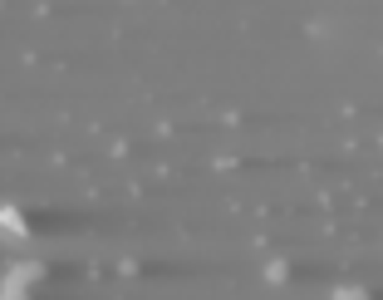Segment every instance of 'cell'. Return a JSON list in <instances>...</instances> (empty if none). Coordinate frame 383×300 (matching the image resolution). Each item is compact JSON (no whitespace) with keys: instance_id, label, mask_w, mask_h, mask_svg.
Here are the masks:
<instances>
[{"instance_id":"7a4b0ae2","label":"cell","mask_w":383,"mask_h":300,"mask_svg":"<svg viewBox=\"0 0 383 300\" xmlns=\"http://www.w3.org/2000/svg\"><path fill=\"white\" fill-rule=\"evenodd\" d=\"M35 281H45V266H40V261H15V266H10V286H25V291H30Z\"/></svg>"},{"instance_id":"6da1fadb","label":"cell","mask_w":383,"mask_h":300,"mask_svg":"<svg viewBox=\"0 0 383 300\" xmlns=\"http://www.w3.org/2000/svg\"><path fill=\"white\" fill-rule=\"evenodd\" d=\"M0 236L5 241H25L30 236V221H25L20 207H0Z\"/></svg>"},{"instance_id":"3957f363","label":"cell","mask_w":383,"mask_h":300,"mask_svg":"<svg viewBox=\"0 0 383 300\" xmlns=\"http://www.w3.org/2000/svg\"><path fill=\"white\" fill-rule=\"evenodd\" d=\"M266 281L285 286V281H290V266H285V261H271V266H266Z\"/></svg>"},{"instance_id":"277c9868","label":"cell","mask_w":383,"mask_h":300,"mask_svg":"<svg viewBox=\"0 0 383 300\" xmlns=\"http://www.w3.org/2000/svg\"><path fill=\"white\" fill-rule=\"evenodd\" d=\"M334 300H369V291H359V286H339Z\"/></svg>"},{"instance_id":"5b68a950","label":"cell","mask_w":383,"mask_h":300,"mask_svg":"<svg viewBox=\"0 0 383 300\" xmlns=\"http://www.w3.org/2000/svg\"><path fill=\"white\" fill-rule=\"evenodd\" d=\"M0 300H30V296H25V286H10V281H5V291H0Z\"/></svg>"}]
</instances>
